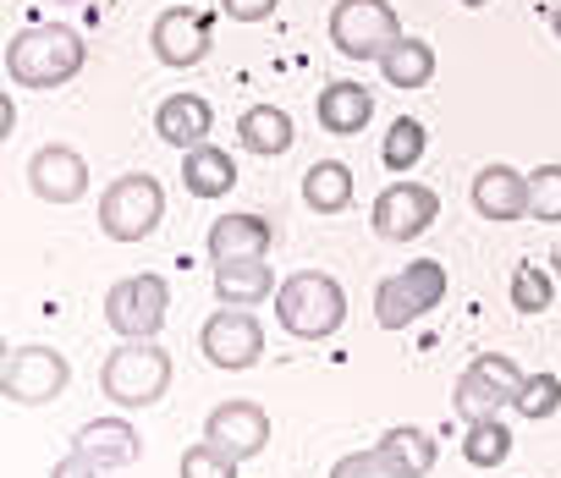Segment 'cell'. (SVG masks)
I'll list each match as a JSON object with an SVG mask.
<instances>
[{"label": "cell", "instance_id": "6da1fadb", "mask_svg": "<svg viewBox=\"0 0 561 478\" xmlns=\"http://www.w3.org/2000/svg\"><path fill=\"white\" fill-rule=\"evenodd\" d=\"M83 61H89L83 34L67 23H34V28L12 34V45H7V78L23 89H61L83 72Z\"/></svg>", "mask_w": 561, "mask_h": 478}, {"label": "cell", "instance_id": "7a4b0ae2", "mask_svg": "<svg viewBox=\"0 0 561 478\" xmlns=\"http://www.w3.org/2000/svg\"><path fill=\"white\" fill-rule=\"evenodd\" d=\"M275 325L298 341H325L347 325V292L325 270H293L275 287Z\"/></svg>", "mask_w": 561, "mask_h": 478}, {"label": "cell", "instance_id": "3957f363", "mask_svg": "<svg viewBox=\"0 0 561 478\" xmlns=\"http://www.w3.org/2000/svg\"><path fill=\"white\" fill-rule=\"evenodd\" d=\"M100 390L116 407H154L171 390V352L160 341H122L116 352H105L100 363Z\"/></svg>", "mask_w": 561, "mask_h": 478}, {"label": "cell", "instance_id": "277c9868", "mask_svg": "<svg viewBox=\"0 0 561 478\" xmlns=\"http://www.w3.org/2000/svg\"><path fill=\"white\" fill-rule=\"evenodd\" d=\"M165 220V187L149 171H127L100 193V231L111 243H144Z\"/></svg>", "mask_w": 561, "mask_h": 478}, {"label": "cell", "instance_id": "5b68a950", "mask_svg": "<svg viewBox=\"0 0 561 478\" xmlns=\"http://www.w3.org/2000/svg\"><path fill=\"white\" fill-rule=\"evenodd\" d=\"M402 39L408 34L397 23L391 0H336V12H331V45L347 61H386Z\"/></svg>", "mask_w": 561, "mask_h": 478}, {"label": "cell", "instance_id": "8992f818", "mask_svg": "<svg viewBox=\"0 0 561 478\" xmlns=\"http://www.w3.org/2000/svg\"><path fill=\"white\" fill-rule=\"evenodd\" d=\"M440 303H446V270H440V259H413L408 270H397V276H386L375 287V319H380V330H408L413 319L435 314Z\"/></svg>", "mask_w": 561, "mask_h": 478}, {"label": "cell", "instance_id": "52a82bcc", "mask_svg": "<svg viewBox=\"0 0 561 478\" xmlns=\"http://www.w3.org/2000/svg\"><path fill=\"white\" fill-rule=\"evenodd\" d=\"M171 314V287L165 276L144 270V276H127L105 292V325L122 336V341H154L160 325Z\"/></svg>", "mask_w": 561, "mask_h": 478}, {"label": "cell", "instance_id": "ba28073f", "mask_svg": "<svg viewBox=\"0 0 561 478\" xmlns=\"http://www.w3.org/2000/svg\"><path fill=\"white\" fill-rule=\"evenodd\" d=\"M67 380H72L67 352H61V347L28 341V347H12V352H7V374H0V390H7L12 407H45V401H56V396L67 390Z\"/></svg>", "mask_w": 561, "mask_h": 478}, {"label": "cell", "instance_id": "9c48e42d", "mask_svg": "<svg viewBox=\"0 0 561 478\" xmlns=\"http://www.w3.org/2000/svg\"><path fill=\"white\" fill-rule=\"evenodd\" d=\"M435 214H440V198L424 182H391L369 209V220L386 243H413V236H424L435 225Z\"/></svg>", "mask_w": 561, "mask_h": 478}, {"label": "cell", "instance_id": "30bf717a", "mask_svg": "<svg viewBox=\"0 0 561 478\" xmlns=\"http://www.w3.org/2000/svg\"><path fill=\"white\" fill-rule=\"evenodd\" d=\"M198 352H204L215 369H253V363L264 358V325H259L248 308H220V314L204 319Z\"/></svg>", "mask_w": 561, "mask_h": 478}, {"label": "cell", "instance_id": "8fae6325", "mask_svg": "<svg viewBox=\"0 0 561 478\" xmlns=\"http://www.w3.org/2000/svg\"><path fill=\"white\" fill-rule=\"evenodd\" d=\"M204 440L220 445L226 456L248 462L270 445V412L259 401H220L209 418H204Z\"/></svg>", "mask_w": 561, "mask_h": 478}, {"label": "cell", "instance_id": "7c38bea8", "mask_svg": "<svg viewBox=\"0 0 561 478\" xmlns=\"http://www.w3.org/2000/svg\"><path fill=\"white\" fill-rule=\"evenodd\" d=\"M28 187L45 203H78L89 193V160L78 149H67V143H45L28 160Z\"/></svg>", "mask_w": 561, "mask_h": 478}, {"label": "cell", "instance_id": "4fadbf2b", "mask_svg": "<svg viewBox=\"0 0 561 478\" xmlns=\"http://www.w3.org/2000/svg\"><path fill=\"white\" fill-rule=\"evenodd\" d=\"M275 243V225L264 214H220L204 236V248L215 265H242V259H264Z\"/></svg>", "mask_w": 561, "mask_h": 478}, {"label": "cell", "instance_id": "5bb4252c", "mask_svg": "<svg viewBox=\"0 0 561 478\" xmlns=\"http://www.w3.org/2000/svg\"><path fill=\"white\" fill-rule=\"evenodd\" d=\"M209 127H215V110H209L204 94H165L160 110H154L160 143H171V149H182V154L198 149V143H209Z\"/></svg>", "mask_w": 561, "mask_h": 478}, {"label": "cell", "instance_id": "9a60e30c", "mask_svg": "<svg viewBox=\"0 0 561 478\" xmlns=\"http://www.w3.org/2000/svg\"><path fill=\"white\" fill-rule=\"evenodd\" d=\"M149 45H154V56H160L165 67H198V61H204V50H209V28H204V18H193V12L171 7V12H160V18H154Z\"/></svg>", "mask_w": 561, "mask_h": 478}, {"label": "cell", "instance_id": "2e32d148", "mask_svg": "<svg viewBox=\"0 0 561 478\" xmlns=\"http://www.w3.org/2000/svg\"><path fill=\"white\" fill-rule=\"evenodd\" d=\"M473 209H479L484 220H495V225L523 220V214H528V176L512 171V165H484V171L473 176Z\"/></svg>", "mask_w": 561, "mask_h": 478}, {"label": "cell", "instance_id": "e0dca14e", "mask_svg": "<svg viewBox=\"0 0 561 478\" xmlns=\"http://www.w3.org/2000/svg\"><path fill=\"white\" fill-rule=\"evenodd\" d=\"M72 451H83L100 467H127V462L144 456V440H138V429L127 418H94V423H83L72 434Z\"/></svg>", "mask_w": 561, "mask_h": 478}, {"label": "cell", "instance_id": "ac0fdd59", "mask_svg": "<svg viewBox=\"0 0 561 478\" xmlns=\"http://www.w3.org/2000/svg\"><path fill=\"white\" fill-rule=\"evenodd\" d=\"M320 127L325 132H336V138H353V132H364L369 127V116H375V94L364 89V83H353V78H336V83H325L320 89Z\"/></svg>", "mask_w": 561, "mask_h": 478}, {"label": "cell", "instance_id": "d6986e66", "mask_svg": "<svg viewBox=\"0 0 561 478\" xmlns=\"http://www.w3.org/2000/svg\"><path fill=\"white\" fill-rule=\"evenodd\" d=\"M182 182H187L193 198H226L237 187V160L215 143H198V149L182 154Z\"/></svg>", "mask_w": 561, "mask_h": 478}, {"label": "cell", "instance_id": "ffe728a7", "mask_svg": "<svg viewBox=\"0 0 561 478\" xmlns=\"http://www.w3.org/2000/svg\"><path fill=\"white\" fill-rule=\"evenodd\" d=\"M275 292V270L264 259H242V265H215V298L220 308H253Z\"/></svg>", "mask_w": 561, "mask_h": 478}, {"label": "cell", "instance_id": "44dd1931", "mask_svg": "<svg viewBox=\"0 0 561 478\" xmlns=\"http://www.w3.org/2000/svg\"><path fill=\"white\" fill-rule=\"evenodd\" d=\"M237 138L242 149L253 154H287L298 138H293V116L287 110H275V105H248L242 121H237Z\"/></svg>", "mask_w": 561, "mask_h": 478}, {"label": "cell", "instance_id": "7402d4cb", "mask_svg": "<svg viewBox=\"0 0 561 478\" xmlns=\"http://www.w3.org/2000/svg\"><path fill=\"white\" fill-rule=\"evenodd\" d=\"M304 203L314 214H342L353 203V171L342 160H320L304 171Z\"/></svg>", "mask_w": 561, "mask_h": 478}, {"label": "cell", "instance_id": "603a6c76", "mask_svg": "<svg viewBox=\"0 0 561 478\" xmlns=\"http://www.w3.org/2000/svg\"><path fill=\"white\" fill-rule=\"evenodd\" d=\"M380 451H386V456H391L408 478H424V473H435V462H440L435 434H424V429H413V423L386 429V434H380Z\"/></svg>", "mask_w": 561, "mask_h": 478}, {"label": "cell", "instance_id": "cb8c5ba5", "mask_svg": "<svg viewBox=\"0 0 561 478\" xmlns=\"http://www.w3.org/2000/svg\"><path fill=\"white\" fill-rule=\"evenodd\" d=\"M380 78H386L391 89L413 94V89H424V83L435 78V50H430L424 39H402V45L380 61Z\"/></svg>", "mask_w": 561, "mask_h": 478}, {"label": "cell", "instance_id": "d4e9b609", "mask_svg": "<svg viewBox=\"0 0 561 478\" xmlns=\"http://www.w3.org/2000/svg\"><path fill=\"white\" fill-rule=\"evenodd\" d=\"M501 407H512L484 374H473V369H462L457 374V385H451V412L462 418V423H484V418H501Z\"/></svg>", "mask_w": 561, "mask_h": 478}, {"label": "cell", "instance_id": "484cf974", "mask_svg": "<svg viewBox=\"0 0 561 478\" xmlns=\"http://www.w3.org/2000/svg\"><path fill=\"white\" fill-rule=\"evenodd\" d=\"M506 456H512V429L501 418L468 423V434H462V462L468 467H501Z\"/></svg>", "mask_w": 561, "mask_h": 478}, {"label": "cell", "instance_id": "4316f807", "mask_svg": "<svg viewBox=\"0 0 561 478\" xmlns=\"http://www.w3.org/2000/svg\"><path fill=\"white\" fill-rule=\"evenodd\" d=\"M424 149H430V132H424L413 116H402V121H391V132H386V143H380V160H386V171L408 176V171L424 160Z\"/></svg>", "mask_w": 561, "mask_h": 478}, {"label": "cell", "instance_id": "83f0119b", "mask_svg": "<svg viewBox=\"0 0 561 478\" xmlns=\"http://www.w3.org/2000/svg\"><path fill=\"white\" fill-rule=\"evenodd\" d=\"M550 298H556L550 265L539 270L534 259H523V265L512 270V308H517V314H545V308H550Z\"/></svg>", "mask_w": 561, "mask_h": 478}, {"label": "cell", "instance_id": "f1b7e54d", "mask_svg": "<svg viewBox=\"0 0 561 478\" xmlns=\"http://www.w3.org/2000/svg\"><path fill=\"white\" fill-rule=\"evenodd\" d=\"M512 407H517L523 418H534V423H539V418H556V412H561V380H556V374H528L523 390L512 396Z\"/></svg>", "mask_w": 561, "mask_h": 478}, {"label": "cell", "instance_id": "f546056e", "mask_svg": "<svg viewBox=\"0 0 561 478\" xmlns=\"http://www.w3.org/2000/svg\"><path fill=\"white\" fill-rule=\"evenodd\" d=\"M528 214L534 220H561V165H539L528 176Z\"/></svg>", "mask_w": 561, "mask_h": 478}, {"label": "cell", "instance_id": "4dcf8cb0", "mask_svg": "<svg viewBox=\"0 0 561 478\" xmlns=\"http://www.w3.org/2000/svg\"><path fill=\"white\" fill-rule=\"evenodd\" d=\"M182 478H237V456H226L220 445H187L182 451Z\"/></svg>", "mask_w": 561, "mask_h": 478}, {"label": "cell", "instance_id": "1f68e13d", "mask_svg": "<svg viewBox=\"0 0 561 478\" xmlns=\"http://www.w3.org/2000/svg\"><path fill=\"white\" fill-rule=\"evenodd\" d=\"M331 478H408L380 445H369V451H353V456H342L336 467H331Z\"/></svg>", "mask_w": 561, "mask_h": 478}, {"label": "cell", "instance_id": "d6a6232c", "mask_svg": "<svg viewBox=\"0 0 561 478\" xmlns=\"http://www.w3.org/2000/svg\"><path fill=\"white\" fill-rule=\"evenodd\" d=\"M468 369H473V374H484V380H490L506 401H512V396L523 390V380H528V374H517V363H512V358H501V352H479Z\"/></svg>", "mask_w": 561, "mask_h": 478}, {"label": "cell", "instance_id": "836d02e7", "mask_svg": "<svg viewBox=\"0 0 561 478\" xmlns=\"http://www.w3.org/2000/svg\"><path fill=\"white\" fill-rule=\"evenodd\" d=\"M275 7H280V0H220V12H226L231 23H264Z\"/></svg>", "mask_w": 561, "mask_h": 478}, {"label": "cell", "instance_id": "e575fe53", "mask_svg": "<svg viewBox=\"0 0 561 478\" xmlns=\"http://www.w3.org/2000/svg\"><path fill=\"white\" fill-rule=\"evenodd\" d=\"M100 473H105V467H100V462H89L83 451H67V456L50 467V478H100Z\"/></svg>", "mask_w": 561, "mask_h": 478}, {"label": "cell", "instance_id": "d590c367", "mask_svg": "<svg viewBox=\"0 0 561 478\" xmlns=\"http://www.w3.org/2000/svg\"><path fill=\"white\" fill-rule=\"evenodd\" d=\"M550 270H556V276H561V243H556V248H550Z\"/></svg>", "mask_w": 561, "mask_h": 478}, {"label": "cell", "instance_id": "8d00e7d4", "mask_svg": "<svg viewBox=\"0 0 561 478\" xmlns=\"http://www.w3.org/2000/svg\"><path fill=\"white\" fill-rule=\"evenodd\" d=\"M550 28H556V39H561V7H556V12H550Z\"/></svg>", "mask_w": 561, "mask_h": 478}, {"label": "cell", "instance_id": "74e56055", "mask_svg": "<svg viewBox=\"0 0 561 478\" xmlns=\"http://www.w3.org/2000/svg\"><path fill=\"white\" fill-rule=\"evenodd\" d=\"M457 7H490V0H457Z\"/></svg>", "mask_w": 561, "mask_h": 478}]
</instances>
